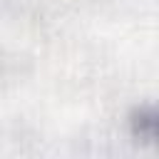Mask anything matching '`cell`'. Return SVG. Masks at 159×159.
<instances>
[{
    "label": "cell",
    "instance_id": "6da1fadb",
    "mask_svg": "<svg viewBox=\"0 0 159 159\" xmlns=\"http://www.w3.org/2000/svg\"><path fill=\"white\" fill-rule=\"evenodd\" d=\"M132 129L139 137L154 139L157 129H159V114H157V109L154 107H139V109H134L132 112Z\"/></svg>",
    "mask_w": 159,
    "mask_h": 159
}]
</instances>
